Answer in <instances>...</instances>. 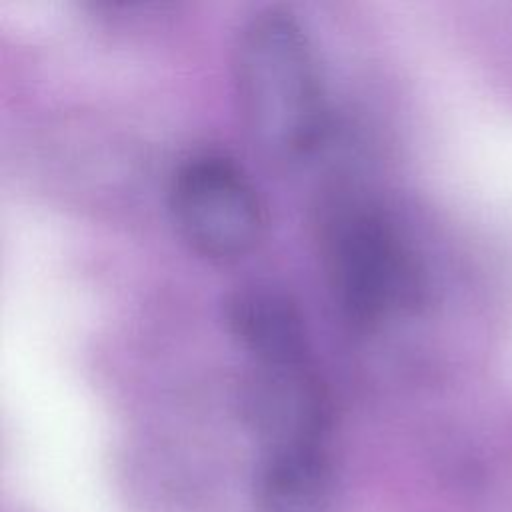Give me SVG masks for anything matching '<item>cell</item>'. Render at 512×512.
<instances>
[{"instance_id":"1","label":"cell","mask_w":512,"mask_h":512,"mask_svg":"<svg viewBox=\"0 0 512 512\" xmlns=\"http://www.w3.org/2000/svg\"><path fill=\"white\" fill-rule=\"evenodd\" d=\"M238 108L254 142L272 158L300 160L322 140L326 96L314 46L284 10H260L232 50Z\"/></svg>"},{"instance_id":"3","label":"cell","mask_w":512,"mask_h":512,"mask_svg":"<svg viewBox=\"0 0 512 512\" xmlns=\"http://www.w3.org/2000/svg\"><path fill=\"white\" fill-rule=\"evenodd\" d=\"M170 212L184 242L210 260L248 254L264 230V210L246 174L210 152L180 164L170 186Z\"/></svg>"},{"instance_id":"6","label":"cell","mask_w":512,"mask_h":512,"mask_svg":"<svg viewBox=\"0 0 512 512\" xmlns=\"http://www.w3.org/2000/svg\"><path fill=\"white\" fill-rule=\"evenodd\" d=\"M232 334L250 358H280L310 352L298 308L272 288H244L228 306Z\"/></svg>"},{"instance_id":"2","label":"cell","mask_w":512,"mask_h":512,"mask_svg":"<svg viewBox=\"0 0 512 512\" xmlns=\"http://www.w3.org/2000/svg\"><path fill=\"white\" fill-rule=\"evenodd\" d=\"M324 262L344 314L374 326L424 300L426 272L408 238L372 204L338 198L322 224Z\"/></svg>"},{"instance_id":"4","label":"cell","mask_w":512,"mask_h":512,"mask_svg":"<svg viewBox=\"0 0 512 512\" xmlns=\"http://www.w3.org/2000/svg\"><path fill=\"white\" fill-rule=\"evenodd\" d=\"M244 416L262 456L326 450L330 408L310 352L252 358Z\"/></svg>"},{"instance_id":"5","label":"cell","mask_w":512,"mask_h":512,"mask_svg":"<svg viewBox=\"0 0 512 512\" xmlns=\"http://www.w3.org/2000/svg\"><path fill=\"white\" fill-rule=\"evenodd\" d=\"M336 494V472L326 450L260 458L256 512H334Z\"/></svg>"}]
</instances>
